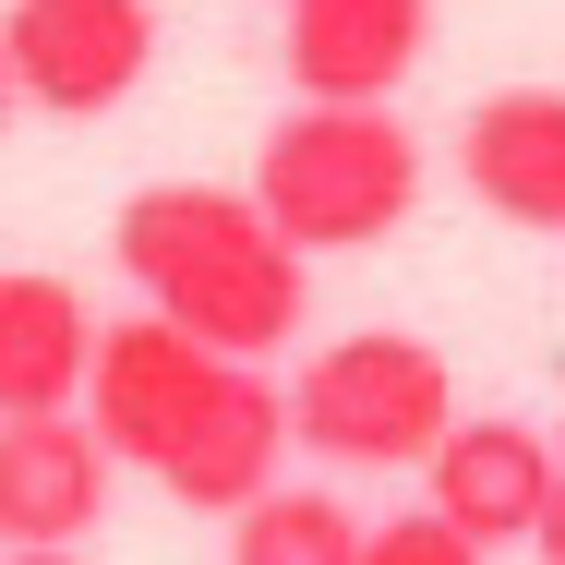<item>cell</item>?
<instances>
[{"label":"cell","mask_w":565,"mask_h":565,"mask_svg":"<svg viewBox=\"0 0 565 565\" xmlns=\"http://www.w3.org/2000/svg\"><path fill=\"white\" fill-rule=\"evenodd\" d=\"M109 253H120V277L145 289V313L193 326L228 361H277L301 338V313H313V253L277 241V217L253 193H228V181H157V193H132Z\"/></svg>","instance_id":"obj_1"},{"label":"cell","mask_w":565,"mask_h":565,"mask_svg":"<svg viewBox=\"0 0 565 565\" xmlns=\"http://www.w3.org/2000/svg\"><path fill=\"white\" fill-rule=\"evenodd\" d=\"M253 205L301 253H373L422 205V145L385 97H301L253 145Z\"/></svg>","instance_id":"obj_2"},{"label":"cell","mask_w":565,"mask_h":565,"mask_svg":"<svg viewBox=\"0 0 565 565\" xmlns=\"http://www.w3.org/2000/svg\"><path fill=\"white\" fill-rule=\"evenodd\" d=\"M457 422V373L434 338L409 326H361V338H326L289 385V446L338 457V469H422Z\"/></svg>","instance_id":"obj_3"},{"label":"cell","mask_w":565,"mask_h":565,"mask_svg":"<svg viewBox=\"0 0 565 565\" xmlns=\"http://www.w3.org/2000/svg\"><path fill=\"white\" fill-rule=\"evenodd\" d=\"M241 373H253V361L205 349L193 326L132 313V326H97V361H85V422L109 434L120 469H169V457L228 409V385H241Z\"/></svg>","instance_id":"obj_4"},{"label":"cell","mask_w":565,"mask_h":565,"mask_svg":"<svg viewBox=\"0 0 565 565\" xmlns=\"http://www.w3.org/2000/svg\"><path fill=\"white\" fill-rule=\"evenodd\" d=\"M12 97L49 120H97L157 73V0H12L0 12Z\"/></svg>","instance_id":"obj_5"},{"label":"cell","mask_w":565,"mask_h":565,"mask_svg":"<svg viewBox=\"0 0 565 565\" xmlns=\"http://www.w3.org/2000/svg\"><path fill=\"white\" fill-rule=\"evenodd\" d=\"M109 434L85 409H12L0 422V554L12 542H85L109 518Z\"/></svg>","instance_id":"obj_6"},{"label":"cell","mask_w":565,"mask_h":565,"mask_svg":"<svg viewBox=\"0 0 565 565\" xmlns=\"http://www.w3.org/2000/svg\"><path fill=\"white\" fill-rule=\"evenodd\" d=\"M457 181L505 228H554L565 241V85H493L457 120Z\"/></svg>","instance_id":"obj_7"},{"label":"cell","mask_w":565,"mask_h":565,"mask_svg":"<svg viewBox=\"0 0 565 565\" xmlns=\"http://www.w3.org/2000/svg\"><path fill=\"white\" fill-rule=\"evenodd\" d=\"M422 469H434V518H457L493 554V542H530L542 530V505H554V481H565V446L530 434V422H446V446L422 457Z\"/></svg>","instance_id":"obj_8"},{"label":"cell","mask_w":565,"mask_h":565,"mask_svg":"<svg viewBox=\"0 0 565 565\" xmlns=\"http://www.w3.org/2000/svg\"><path fill=\"white\" fill-rule=\"evenodd\" d=\"M289 12V85L301 97H397L422 36H434V0H277Z\"/></svg>","instance_id":"obj_9"},{"label":"cell","mask_w":565,"mask_h":565,"mask_svg":"<svg viewBox=\"0 0 565 565\" xmlns=\"http://www.w3.org/2000/svg\"><path fill=\"white\" fill-rule=\"evenodd\" d=\"M85 361H97V313L73 301V277L12 265L0 277V422L12 409H85Z\"/></svg>","instance_id":"obj_10"},{"label":"cell","mask_w":565,"mask_h":565,"mask_svg":"<svg viewBox=\"0 0 565 565\" xmlns=\"http://www.w3.org/2000/svg\"><path fill=\"white\" fill-rule=\"evenodd\" d=\"M277 457H289V385H265V361H253V373L228 385V409H217L181 457H169L157 481H169L193 518H241V505L277 481Z\"/></svg>","instance_id":"obj_11"},{"label":"cell","mask_w":565,"mask_h":565,"mask_svg":"<svg viewBox=\"0 0 565 565\" xmlns=\"http://www.w3.org/2000/svg\"><path fill=\"white\" fill-rule=\"evenodd\" d=\"M361 530H373V518H349L338 493L265 481V493L228 518V565H361Z\"/></svg>","instance_id":"obj_12"},{"label":"cell","mask_w":565,"mask_h":565,"mask_svg":"<svg viewBox=\"0 0 565 565\" xmlns=\"http://www.w3.org/2000/svg\"><path fill=\"white\" fill-rule=\"evenodd\" d=\"M361 565H493V554H481L457 518L422 505V518H373V530H361Z\"/></svg>","instance_id":"obj_13"},{"label":"cell","mask_w":565,"mask_h":565,"mask_svg":"<svg viewBox=\"0 0 565 565\" xmlns=\"http://www.w3.org/2000/svg\"><path fill=\"white\" fill-rule=\"evenodd\" d=\"M0 565H97V554H85V542H12Z\"/></svg>","instance_id":"obj_14"},{"label":"cell","mask_w":565,"mask_h":565,"mask_svg":"<svg viewBox=\"0 0 565 565\" xmlns=\"http://www.w3.org/2000/svg\"><path fill=\"white\" fill-rule=\"evenodd\" d=\"M530 554H542V565H565V481H554V505H542V530H530Z\"/></svg>","instance_id":"obj_15"},{"label":"cell","mask_w":565,"mask_h":565,"mask_svg":"<svg viewBox=\"0 0 565 565\" xmlns=\"http://www.w3.org/2000/svg\"><path fill=\"white\" fill-rule=\"evenodd\" d=\"M12 109H24V97H12V49H0V120H12Z\"/></svg>","instance_id":"obj_16"},{"label":"cell","mask_w":565,"mask_h":565,"mask_svg":"<svg viewBox=\"0 0 565 565\" xmlns=\"http://www.w3.org/2000/svg\"><path fill=\"white\" fill-rule=\"evenodd\" d=\"M554 446H565V434H554Z\"/></svg>","instance_id":"obj_17"}]
</instances>
